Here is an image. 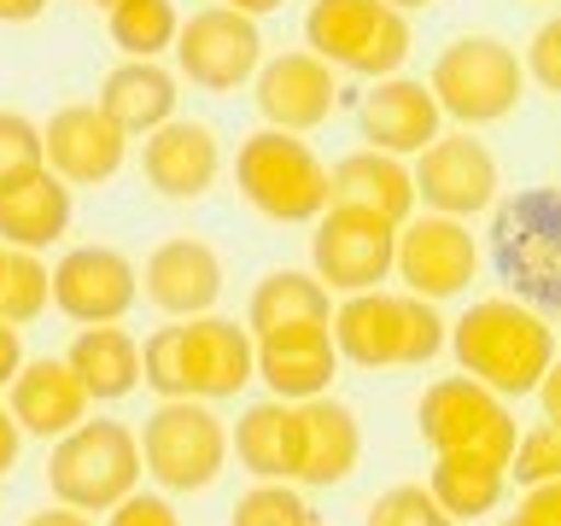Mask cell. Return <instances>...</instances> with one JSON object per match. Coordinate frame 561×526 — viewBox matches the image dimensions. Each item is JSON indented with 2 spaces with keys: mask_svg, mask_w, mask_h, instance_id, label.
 <instances>
[{
  "mask_svg": "<svg viewBox=\"0 0 561 526\" xmlns=\"http://www.w3.org/2000/svg\"><path fill=\"white\" fill-rule=\"evenodd\" d=\"M7 415L18 421V433L59 438L88 415V392L65 368V357H35L18 363V375L7 380Z\"/></svg>",
  "mask_w": 561,
  "mask_h": 526,
  "instance_id": "obj_21",
  "label": "cell"
},
{
  "mask_svg": "<svg viewBox=\"0 0 561 526\" xmlns=\"http://www.w3.org/2000/svg\"><path fill=\"white\" fill-rule=\"evenodd\" d=\"M24 526H94V521H88V515H77V508H42V515H30Z\"/></svg>",
  "mask_w": 561,
  "mask_h": 526,
  "instance_id": "obj_42",
  "label": "cell"
},
{
  "mask_svg": "<svg viewBox=\"0 0 561 526\" xmlns=\"http://www.w3.org/2000/svg\"><path fill=\"white\" fill-rule=\"evenodd\" d=\"M520 70H533V82L538 88H561V18H550V24H538L533 35V47H526V65Z\"/></svg>",
  "mask_w": 561,
  "mask_h": 526,
  "instance_id": "obj_36",
  "label": "cell"
},
{
  "mask_svg": "<svg viewBox=\"0 0 561 526\" xmlns=\"http://www.w3.org/2000/svg\"><path fill=\"white\" fill-rule=\"evenodd\" d=\"M18 363H24V340H18L12 322H0V392H7V380L18 375Z\"/></svg>",
  "mask_w": 561,
  "mask_h": 526,
  "instance_id": "obj_39",
  "label": "cell"
},
{
  "mask_svg": "<svg viewBox=\"0 0 561 526\" xmlns=\"http://www.w3.org/2000/svg\"><path fill=\"white\" fill-rule=\"evenodd\" d=\"M333 316V298L316 275L305 270H270L252 287V305H245V333L263 340L275 328H293V322H328Z\"/></svg>",
  "mask_w": 561,
  "mask_h": 526,
  "instance_id": "obj_29",
  "label": "cell"
},
{
  "mask_svg": "<svg viewBox=\"0 0 561 526\" xmlns=\"http://www.w3.org/2000/svg\"><path fill=\"white\" fill-rule=\"evenodd\" d=\"M47 287H53V305H59L70 322L100 328V322H123V316L135 310L140 275L117 245H70V252L53 263Z\"/></svg>",
  "mask_w": 561,
  "mask_h": 526,
  "instance_id": "obj_13",
  "label": "cell"
},
{
  "mask_svg": "<svg viewBox=\"0 0 561 526\" xmlns=\"http://www.w3.org/2000/svg\"><path fill=\"white\" fill-rule=\"evenodd\" d=\"M305 47L328 70L392 77V70L410 59V18L392 12L386 0H310Z\"/></svg>",
  "mask_w": 561,
  "mask_h": 526,
  "instance_id": "obj_5",
  "label": "cell"
},
{
  "mask_svg": "<svg viewBox=\"0 0 561 526\" xmlns=\"http://www.w3.org/2000/svg\"><path fill=\"white\" fill-rule=\"evenodd\" d=\"M363 456L357 415L340 398H305L298 403V485H340L351 480Z\"/></svg>",
  "mask_w": 561,
  "mask_h": 526,
  "instance_id": "obj_22",
  "label": "cell"
},
{
  "mask_svg": "<svg viewBox=\"0 0 561 526\" xmlns=\"http://www.w3.org/2000/svg\"><path fill=\"white\" fill-rule=\"evenodd\" d=\"M228 12H245V18H270V12H280L287 0H222Z\"/></svg>",
  "mask_w": 561,
  "mask_h": 526,
  "instance_id": "obj_44",
  "label": "cell"
},
{
  "mask_svg": "<svg viewBox=\"0 0 561 526\" xmlns=\"http://www.w3.org/2000/svg\"><path fill=\"white\" fill-rule=\"evenodd\" d=\"M18 445H24V433H18V421L7 415V403H0V480H7V468L18 462Z\"/></svg>",
  "mask_w": 561,
  "mask_h": 526,
  "instance_id": "obj_40",
  "label": "cell"
},
{
  "mask_svg": "<svg viewBox=\"0 0 561 526\" xmlns=\"http://www.w3.org/2000/svg\"><path fill=\"white\" fill-rule=\"evenodd\" d=\"M42 158L65 187H100L112 182L129 158V135L117 129L100 105H65L42 129Z\"/></svg>",
  "mask_w": 561,
  "mask_h": 526,
  "instance_id": "obj_14",
  "label": "cell"
},
{
  "mask_svg": "<svg viewBox=\"0 0 561 526\" xmlns=\"http://www.w3.org/2000/svg\"><path fill=\"white\" fill-rule=\"evenodd\" d=\"M473 270H480V245H473V235H468L462 217H438V210H427V217H403V222H398L392 275H398L415 298L438 305V298L468 293Z\"/></svg>",
  "mask_w": 561,
  "mask_h": 526,
  "instance_id": "obj_11",
  "label": "cell"
},
{
  "mask_svg": "<svg viewBox=\"0 0 561 526\" xmlns=\"http://www.w3.org/2000/svg\"><path fill=\"white\" fill-rule=\"evenodd\" d=\"M234 456L257 480H298V403L270 398L234 421Z\"/></svg>",
  "mask_w": 561,
  "mask_h": 526,
  "instance_id": "obj_27",
  "label": "cell"
},
{
  "mask_svg": "<svg viewBox=\"0 0 561 526\" xmlns=\"http://www.w3.org/2000/svg\"><path fill=\"white\" fill-rule=\"evenodd\" d=\"M94 7H112V0H94Z\"/></svg>",
  "mask_w": 561,
  "mask_h": 526,
  "instance_id": "obj_48",
  "label": "cell"
},
{
  "mask_svg": "<svg viewBox=\"0 0 561 526\" xmlns=\"http://www.w3.org/2000/svg\"><path fill=\"white\" fill-rule=\"evenodd\" d=\"M305 526H316V521H305Z\"/></svg>",
  "mask_w": 561,
  "mask_h": 526,
  "instance_id": "obj_49",
  "label": "cell"
},
{
  "mask_svg": "<svg viewBox=\"0 0 561 526\" xmlns=\"http://www.w3.org/2000/svg\"><path fill=\"white\" fill-rule=\"evenodd\" d=\"M328 199L363 205V210H375V217H386V222H403V217L415 210L410 164H403V158H392V152H375V147L345 152L340 164L328 170Z\"/></svg>",
  "mask_w": 561,
  "mask_h": 526,
  "instance_id": "obj_24",
  "label": "cell"
},
{
  "mask_svg": "<svg viewBox=\"0 0 561 526\" xmlns=\"http://www.w3.org/2000/svg\"><path fill=\"white\" fill-rule=\"evenodd\" d=\"M503 462L468 450H433V473H427V498L445 508L450 521H480L503 503Z\"/></svg>",
  "mask_w": 561,
  "mask_h": 526,
  "instance_id": "obj_28",
  "label": "cell"
},
{
  "mask_svg": "<svg viewBox=\"0 0 561 526\" xmlns=\"http://www.w3.org/2000/svg\"><path fill=\"white\" fill-rule=\"evenodd\" d=\"M187 345V392L193 398H234L252 386V333L228 316H187L182 322Z\"/></svg>",
  "mask_w": 561,
  "mask_h": 526,
  "instance_id": "obj_20",
  "label": "cell"
},
{
  "mask_svg": "<svg viewBox=\"0 0 561 526\" xmlns=\"http://www.w3.org/2000/svg\"><path fill=\"white\" fill-rule=\"evenodd\" d=\"M0 270H7V245H0Z\"/></svg>",
  "mask_w": 561,
  "mask_h": 526,
  "instance_id": "obj_46",
  "label": "cell"
},
{
  "mask_svg": "<svg viewBox=\"0 0 561 526\" xmlns=\"http://www.w3.org/2000/svg\"><path fill=\"white\" fill-rule=\"evenodd\" d=\"M310 508L287 480H263L234 503V526H305Z\"/></svg>",
  "mask_w": 561,
  "mask_h": 526,
  "instance_id": "obj_33",
  "label": "cell"
},
{
  "mask_svg": "<svg viewBox=\"0 0 561 526\" xmlns=\"http://www.w3.org/2000/svg\"><path fill=\"white\" fill-rule=\"evenodd\" d=\"M105 515H112L105 526H182V515H175L164 498H152V491H140V485H135L123 503L105 508Z\"/></svg>",
  "mask_w": 561,
  "mask_h": 526,
  "instance_id": "obj_37",
  "label": "cell"
},
{
  "mask_svg": "<svg viewBox=\"0 0 561 526\" xmlns=\"http://www.w3.org/2000/svg\"><path fill=\"white\" fill-rule=\"evenodd\" d=\"M234 182L245 205L270 222H316L328 210V164L287 129H252L234 152Z\"/></svg>",
  "mask_w": 561,
  "mask_h": 526,
  "instance_id": "obj_4",
  "label": "cell"
},
{
  "mask_svg": "<svg viewBox=\"0 0 561 526\" xmlns=\"http://www.w3.org/2000/svg\"><path fill=\"white\" fill-rule=\"evenodd\" d=\"M503 480H515V485L561 480V427L556 421H538L533 433L515 438V450H508V462H503Z\"/></svg>",
  "mask_w": 561,
  "mask_h": 526,
  "instance_id": "obj_32",
  "label": "cell"
},
{
  "mask_svg": "<svg viewBox=\"0 0 561 526\" xmlns=\"http://www.w3.org/2000/svg\"><path fill=\"white\" fill-rule=\"evenodd\" d=\"M333 375H340V351L328 340V322H293L252 340V380H263L287 403L322 398Z\"/></svg>",
  "mask_w": 561,
  "mask_h": 526,
  "instance_id": "obj_15",
  "label": "cell"
},
{
  "mask_svg": "<svg viewBox=\"0 0 561 526\" xmlns=\"http://www.w3.org/2000/svg\"><path fill=\"white\" fill-rule=\"evenodd\" d=\"M410 187L421 205H433L438 217H480L497 199V158L485 152V140H473L468 129L456 135H433L415 152Z\"/></svg>",
  "mask_w": 561,
  "mask_h": 526,
  "instance_id": "obj_12",
  "label": "cell"
},
{
  "mask_svg": "<svg viewBox=\"0 0 561 526\" xmlns=\"http://www.w3.org/2000/svg\"><path fill=\"white\" fill-rule=\"evenodd\" d=\"M140 287H147V298H152L164 316L187 322V316H205L210 305H217V293H222V258L210 252L205 240L175 235V240H164V245L147 258Z\"/></svg>",
  "mask_w": 561,
  "mask_h": 526,
  "instance_id": "obj_19",
  "label": "cell"
},
{
  "mask_svg": "<svg viewBox=\"0 0 561 526\" xmlns=\"http://www.w3.org/2000/svg\"><path fill=\"white\" fill-rule=\"evenodd\" d=\"M70 235V187L47 164L0 187V245L12 252H42Z\"/></svg>",
  "mask_w": 561,
  "mask_h": 526,
  "instance_id": "obj_23",
  "label": "cell"
},
{
  "mask_svg": "<svg viewBox=\"0 0 561 526\" xmlns=\"http://www.w3.org/2000/svg\"><path fill=\"white\" fill-rule=\"evenodd\" d=\"M42 12H47V0H0V24H30Z\"/></svg>",
  "mask_w": 561,
  "mask_h": 526,
  "instance_id": "obj_41",
  "label": "cell"
},
{
  "mask_svg": "<svg viewBox=\"0 0 561 526\" xmlns=\"http://www.w3.org/2000/svg\"><path fill=\"white\" fill-rule=\"evenodd\" d=\"M328 340L357 368H421L445 351V316L415 293H345L328 316Z\"/></svg>",
  "mask_w": 561,
  "mask_h": 526,
  "instance_id": "obj_2",
  "label": "cell"
},
{
  "mask_svg": "<svg viewBox=\"0 0 561 526\" xmlns=\"http://www.w3.org/2000/svg\"><path fill=\"white\" fill-rule=\"evenodd\" d=\"M450 351L468 380H480L497 398H526L538 392L543 368H556V328L520 298H480L462 310L450 333Z\"/></svg>",
  "mask_w": 561,
  "mask_h": 526,
  "instance_id": "obj_1",
  "label": "cell"
},
{
  "mask_svg": "<svg viewBox=\"0 0 561 526\" xmlns=\"http://www.w3.org/2000/svg\"><path fill=\"white\" fill-rule=\"evenodd\" d=\"M503 526H520V521H515V515H508V521H503Z\"/></svg>",
  "mask_w": 561,
  "mask_h": 526,
  "instance_id": "obj_47",
  "label": "cell"
},
{
  "mask_svg": "<svg viewBox=\"0 0 561 526\" xmlns=\"http://www.w3.org/2000/svg\"><path fill=\"white\" fill-rule=\"evenodd\" d=\"M520 526H561V480L526 485V503L515 508Z\"/></svg>",
  "mask_w": 561,
  "mask_h": 526,
  "instance_id": "obj_38",
  "label": "cell"
},
{
  "mask_svg": "<svg viewBox=\"0 0 561 526\" xmlns=\"http://www.w3.org/2000/svg\"><path fill=\"white\" fill-rule=\"evenodd\" d=\"M257 112L270 129H287V135H305L316 123H328L333 100H340V82L333 70L316 59V53H280V59L257 65Z\"/></svg>",
  "mask_w": 561,
  "mask_h": 526,
  "instance_id": "obj_17",
  "label": "cell"
},
{
  "mask_svg": "<svg viewBox=\"0 0 561 526\" xmlns=\"http://www.w3.org/2000/svg\"><path fill=\"white\" fill-rule=\"evenodd\" d=\"M368 526H456V521L427 498V485H392L368 503Z\"/></svg>",
  "mask_w": 561,
  "mask_h": 526,
  "instance_id": "obj_34",
  "label": "cell"
},
{
  "mask_svg": "<svg viewBox=\"0 0 561 526\" xmlns=\"http://www.w3.org/2000/svg\"><path fill=\"white\" fill-rule=\"evenodd\" d=\"M526 70L508 53L497 35H462L433 59L427 94L438 100V112L456 117L462 129H480V123H497L520 105Z\"/></svg>",
  "mask_w": 561,
  "mask_h": 526,
  "instance_id": "obj_6",
  "label": "cell"
},
{
  "mask_svg": "<svg viewBox=\"0 0 561 526\" xmlns=\"http://www.w3.org/2000/svg\"><path fill=\"white\" fill-rule=\"evenodd\" d=\"M65 368L77 375V386L94 403H117L140 386V345L117 322H100V328H82L77 340H70Z\"/></svg>",
  "mask_w": 561,
  "mask_h": 526,
  "instance_id": "obj_26",
  "label": "cell"
},
{
  "mask_svg": "<svg viewBox=\"0 0 561 526\" xmlns=\"http://www.w3.org/2000/svg\"><path fill=\"white\" fill-rule=\"evenodd\" d=\"M94 105L117 123L123 135H152L158 123L175 117V77L158 59H123L112 77L100 82Z\"/></svg>",
  "mask_w": 561,
  "mask_h": 526,
  "instance_id": "obj_25",
  "label": "cell"
},
{
  "mask_svg": "<svg viewBox=\"0 0 561 526\" xmlns=\"http://www.w3.org/2000/svg\"><path fill=\"white\" fill-rule=\"evenodd\" d=\"M175 7L170 0H112L105 7V30H112V42L129 53V59H158L170 42H175Z\"/></svg>",
  "mask_w": 561,
  "mask_h": 526,
  "instance_id": "obj_30",
  "label": "cell"
},
{
  "mask_svg": "<svg viewBox=\"0 0 561 526\" xmlns=\"http://www.w3.org/2000/svg\"><path fill=\"white\" fill-rule=\"evenodd\" d=\"M392 12H421V7H433V0H386Z\"/></svg>",
  "mask_w": 561,
  "mask_h": 526,
  "instance_id": "obj_45",
  "label": "cell"
},
{
  "mask_svg": "<svg viewBox=\"0 0 561 526\" xmlns=\"http://www.w3.org/2000/svg\"><path fill=\"white\" fill-rule=\"evenodd\" d=\"M135 445L164 491H205L228 468V427L210 415L205 398H164Z\"/></svg>",
  "mask_w": 561,
  "mask_h": 526,
  "instance_id": "obj_7",
  "label": "cell"
},
{
  "mask_svg": "<svg viewBox=\"0 0 561 526\" xmlns=\"http://www.w3.org/2000/svg\"><path fill=\"white\" fill-rule=\"evenodd\" d=\"M175 70L205 88V94H234L240 82L257 77L263 65V35H257V18L245 12H228V7H205L193 12L187 24H175Z\"/></svg>",
  "mask_w": 561,
  "mask_h": 526,
  "instance_id": "obj_10",
  "label": "cell"
},
{
  "mask_svg": "<svg viewBox=\"0 0 561 526\" xmlns=\"http://www.w3.org/2000/svg\"><path fill=\"white\" fill-rule=\"evenodd\" d=\"M538 392H543V410H550V421H561V375H556V368H543Z\"/></svg>",
  "mask_w": 561,
  "mask_h": 526,
  "instance_id": "obj_43",
  "label": "cell"
},
{
  "mask_svg": "<svg viewBox=\"0 0 561 526\" xmlns=\"http://www.w3.org/2000/svg\"><path fill=\"white\" fill-rule=\"evenodd\" d=\"M392 240H398V222H386L363 205L328 199V210L316 217V235H310L316 281H322L328 293L380 287V281L392 275Z\"/></svg>",
  "mask_w": 561,
  "mask_h": 526,
  "instance_id": "obj_9",
  "label": "cell"
},
{
  "mask_svg": "<svg viewBox=\"0 0 561 526\" xmlns=\"http://www.w3.org/2000/svg\"><path fill=\"white\" fill-rule=\"evenodd\" d=\"M438 100L427 94V82L415 77H375V88L363 94L357 105V123H363V140L375 152H392V158H415L427 140L438 135Z\"/></svg>",
  "mask_w": 561,
  "mask_h": 526,
  "instance_id": "obj_18",
  "label": "cell"
},
{
  "mask_svg": "<svg viewBox=\"0 0 561 526\" xmlns=\"http://www.w3.org/2000/svg\"><path fill=\"white\" fill-rule=\"evenodd\" d=\"M415 427L433 450H468V456H485V462H508V450L520 438L515 415H508V398L485 392L468 375L433 380L415 403Z\"/></svg>",
  "mask_w": 561,
  "mask_h": 526,
  "instance_id": "obj_8",
  "label": "cell"
},
{
  "mask_svg": "<svg viewBox=\"0 0 561 526\" xmlns=\"http://www.w3.org/2000/svg\"><path fill=\"white\" fill-rule=\"evenodd\" d=\"M140 170H147V182L164 193V199L187 205V199H205L210 193V182H217V170H222V147H217V135H210V123L170 117L147 135Z\"/></svg>",
  "mask_w": 561,
  "mask_h": 526,
  "instance_id": "obj_16",
  "label": "cell"
},
{
  "mask_svg": "<svg viewBox=\"0 0 561 526\" xmlns=\"http://www.w3.org/2000/svg\"><path fill=\"white\" fill-rule=\"evenodd\" d=\"M42 164V123H30L24 112H0V187Z\"/></svg>",
  "mask_w": 561,
  "mask_h": 526,
  "instance_id": "obj_35",
  "label": "cell"
},
{
  "mask_svg": "<svg viewBox=\"0 0 561 526\" xmlns=\"http://www.w3.org/2000/svg\"><path fill=\"white\" fill-rule=\"evenodd\" d=\"M53 498L77 515H105L140 485V445L123 421H77L70 433L53 438L47 456Z\"/></svg>",
  "mask_w": 561,
  "mask_h": 526,
  "instance_id": "obj_3",
  "label": "cell"
},
{
  "mask_svg": "<svg viewBox=\"0 0 561 526\" xmlns=\"http://www.w3.org/2000/svg\"><path fill=\"white\" fill-rule=\"evenodd\" d=\"M47 305H53V287H47L42 252H12V245H7V270H0V322L24 328Z\"/></svg>",
  "mask_w": 561,
  "mask_h": 526,
  "instance_id": "obj_31",
  "label": "cell"
}]
</instances>
